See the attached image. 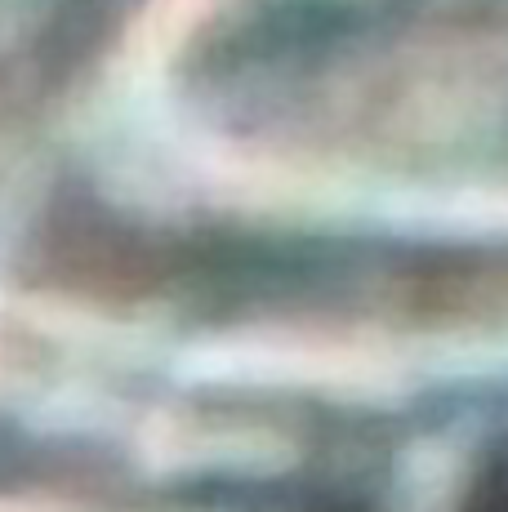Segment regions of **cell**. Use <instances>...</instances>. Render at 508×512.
Returning a JSON list of instances; mask_svg holds the SVG:
<instances>
[{
  "mask_svg": "<svg viewBox=\"0 0 508 512\" xmlns=\"http://www.w3.org/2000/svg\"><path fill=\"white\" fill-rule=\"evenodd\" d=\"M446 348L437 339L397 334L254 326L201 339L179 357L188 379L232 383V388H295L335 401H397L428 388L442 374Z\"/></svg>",
  "mask_w": 508,
  "mask_h": 512,
  "instance_id": "cell-1",
  "label": "cell"
}]
</instances>
